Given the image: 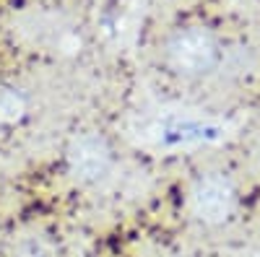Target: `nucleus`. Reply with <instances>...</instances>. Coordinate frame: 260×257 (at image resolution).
<instances>
[{
	"instance_id": "f257e3e1",
	"label": "nucleus",
	"mask_w": 260,
	"mask_h": 257,
	"mask_svg": "<svg viewBox=\"0 0 260 257\" xmlns=\"http://www.w3.org/2000/svg\"><path fill=\"white\" fill-rule=\"evenodd\" d=\"M167 65L182 78H206L221 62V45L206 26L177 29L167 42Z\"/></svg>"
},
{
	"instance_id": "f03ea898",
	"label": "nucleus",
	"mask_w": 260,
	"mask_h": 257,
	"mask_svg": "<svg viewBox=\"0 0 260 257\" xmlns=\"http://www.w3.org/2000/svg\"><path fill=\"white\" fill-rule=\"evenodd\" d=\"M68 169L83 185L102 182L112 169V148L99 133H81L68 145Z\"/></svg>"
},
{
	"instance_id": "7ed1b4c3",
	"label": "nucleus",
	"mask_w": 260,
	"mask_h": 257,
	"mask_svg": "<svg viewBox=\"0 0 260 257\" xmlns=\"http://www.w3.org/2000/svg\"><path fill=\"white\" fill-rule=\"evenodd\" d=\"M190 203H192V213L203 224L219 226L232 218L237 208V192L224 174H203L190 192Z\"/></svg>"
},
{
	"instance_id": "20e7f679",
	"label": "nucleus",
	"mask_w": 260,
	"mask_h": 257,
	"mask_svg": "<svg viewBox=\"0 0 260 257\" xmlns=\"http://www.w3.org/2000/svg\"><path fill=\"white\" fill-rule=\"evenodd\" d=\"M26 115V99L13 86H0V125H13Z\"/></svg>"
}]
</instances>
